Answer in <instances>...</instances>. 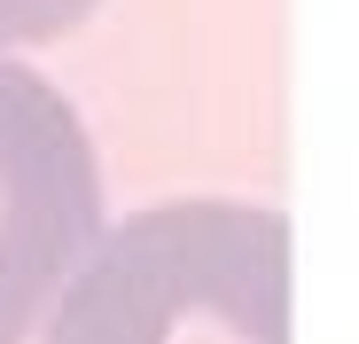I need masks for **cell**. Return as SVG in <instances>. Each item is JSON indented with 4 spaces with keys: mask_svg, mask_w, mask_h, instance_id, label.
Masks as SVG:
<instances>
[{
    "mask_svg": "<svg viewBox=\"0 0 359 344\" xmlns=\"http://www.w3.org/2000/svg\"><path fill=\"white\" fill-rule=\"evenodd\" d=\"M102 0H0V47H32V39H63L79 32Z\"/></svg>",
    "mask_w": 359,
    "mask_h": 344,
    "instance_id": "3",
    "label": "cell"
},
{
    "mask_svg": "<svg viewBox=\"0 0 359 344\" xmlns=\"http://www.w3.org/2000/svg\"><path fill=\"white\" fill-rule=\"evenodd\" d=\"M47 344H289V219L188 196L109 227Z\"/></svg>",
    "mask_w": 359,
    "mask_h": 344,
    "instance_id": "1",
    "label": "cell"
},
{
    "mask_svg": "<svg viewBox=\"0 0 359 344\" xmlns=\"http://www.w3.org/2000/svg\"><path fill=\"white\" fill-rule=\"evenodd\" d=\"M102 243V172L79 110L0 63V344H24Z\"/></svg>",
    "mask_w": 359,
    "mask_h": 344,
    "instance_id": "2",
    "label": "cell"
}]
</instances>
